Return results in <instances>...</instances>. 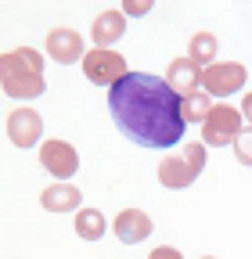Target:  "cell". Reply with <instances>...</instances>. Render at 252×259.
Here are the masks:
<instances>
[{
  "instance_id": "obj_1",
  "label": "cell",
  "mask_w": 252,
  "mask_h": 259,
  "mask_svg": "<svg viewBox=\"0 0 252 259\" xmlns=\"http://www.w3.org/2000/svg\"><path fill=\"white\" fill-rule=\"evenodd\" d=\"M108 108L122 137L141 148H173L184 137L180 97L162 76L130 72L108 90Z\"/></svg>"
},
{
  "instance_id": "obj_2",
  "label": "cell",
  "mask_w": 252,
  "mask_h": 259,
  "mask_svg": "<svg viewBox=\"0 0 252 259\" xmlns=\"http://www.w3.org/2000/svg\"><path fill=\"white\" fill-rule=\"evenodd\" d=\"M0 87L15 101H33L47 90L44 83V58L33 47H18L0 54Z\"/></svg>"
},
{
  "instance_id": "obj_3",
  "label": "cell",
  "mask_w": 252,
  "mask_h": 259,
  "mask_svg": "<svg viewBox=\"0 0 252 259\" xmlns=\"http://www.w3.org/2000/svg\"><path fill=\"white\" fill-rule=\"evenodd\" d=\"M202 169H205V144H184L177 155H166L159 162V184L173 191L191 187Z\"/></svg>"
},
{
  "instance_id": "obj_4",
  "label": "cell",
  "mask_w": 252,
  "mask_h": 259,
  "mask_svg": "<svg viewBox=\"0 0 252 259\" xmlns=\"http://www.w3.org/2000/svg\"><path fill=\"white\" fill-rule=\"evenodd\" d=\"M83 72L90 83H98V87H115L119 79L130 76V69H126V58L115 54V51H101V47H94L90 54H83Z\"/></svg>"
},
{
  "instance_id": "obj_5",
  "label": "cell",
  "mask_w": 252,
  "mask_h": 259,
  "mask_svg": "<svg viewBox=\"0 0 252 259\" xmlns=\"http://www.w3.org/2000/svg\"><path fill=\"white\" fill-rule=\"evenodd\" d=\"M241 112L231 108V105H213V112L205 115L202 122V144H216V148H224V144H234L238 134H241Z\"/></svg>"
},
{
  "instance_id": "obj_6",
  "label": "cell",
  "mask_w": 252,
  "mask_h": 259,
  "mask_svg": "<svg viewBox=\"0 0 252 259\" xmlns=\"http://www.w3.org/2000/svg\"><path fill=\"white\" fill-rule=\"evenodd\" d=\"M245 87V65L238 61H213L209 69H202V90L209 97H227Z\"/></svg>"
},
{
  "instance_id": "obj_7",
  "label": "cell",
  "mask_w": 252,
  "mask_h": 259,
  "mask_svg": "<svg viewBox=\"0 0 252 259\" xmlns=\"http://www.w3.org/2000/svg\"><path fill=\"white\" fill-rule=\"evenodd\" d=\"M40 166L47 173H54L58 180H69L79 169V155H76V148L69 141H54L51 137V141L40 144Z\"/></svg>"
},
{
  "instance_id": "obj_8",
  "label": "cell",
  "mask_w": 252,
  "mask_h": 259,
  "mask_svg": "<svg viewBox=\"0 0 252 259\" xmlns=\"http://www.w3.org/2000/svg\"><path fill=\"white\" fill-rule=\"evenodd\" d=\"M40 134H44V119H40V112L18 105V108L8 115V137H11L15 148H33V144L40 141Z\"/></svg>"
},
{
  "instance_id": "obj_9",
  "label": "cell",
  "mask_w": 252,
  "mask_h": 259,
  "mask_svg": "<svg viewBox=\"0 0 252 259\" xmlns=\"http://www.w3.org/2000/svg\"><path fill=\"white\" fill-rule=\"evenodd\" d=\"M47 54L58 61V65H72L79 61L87 51H83V36L76 29H51L47 32Z\"/></svg>"
},
{
  "instance_id": "obj_10",
  "label": "cell",
  "mask_w": 252,
  "mask_h": 259,
  "mask_svg": "<svg viewBox=\"0 0 252 259\" xmlns=\"http://www.w3.org/2000/svg\"><path fill=\"white\" fill-rule=\"evenodd\" d=\"M112 231H115V238L122 245H137V241H144L151 234V216L144 209H122L115 216V223H112Z\"/></svg>"
},
{
  "instance_id": "obj_11",
  "label": "cell",
  "mask_w": 252,
  "mask_h": 259,
  "mask_svg": "<svg viewBox=\"0 0 252 259\" xmlns=\"http://www.w3.org/2000/svg\"><path fill=\"white\" fill-rule=\"evenodd\" d=\"M166 83L173 87L177 97H187V94L202 90V69L191 58H173L170 61V72H166Z\"/></svg>"
},
{
  "instance_id": "obj_12",
  "label": "cell",
  "mask_w": 252,
  "mask_h": 259,
  "mask_svg": "<svg viewBox=\"0 0 252 259\" xmlns=\"http://www.w3.org/2000/svg\"><path fill=\"white\" fill-rule=\"evenodd\" d=\"M126 32V15L122 11H101L98 18H94V25H90V36H94V44H98L101 51H112V44Z\"/></svg>"
},
{
  "instance_id": "obj_13",
  "label": "cell",
  "mask_w": 252,
  "mask_h": 259,
  "mask_svg": "<svg viewBox=\"0 0 252 259\" xmlns=\"http://www.w3.org/2000/svg\"><path fill=\"white\" fill-rule=\"evenodd\" d=\"M40 202H44V209H51V212H79L83 194H79V187H72V184H51V187L40 194Z\"/></svg>"
},
{
  "instance_id": "obj_14",
  "label": "cell",
  "mask_w": 252,
  "mask_h": 259,
  "mask_svg": "<svg viewBox=\"0 0 252 259\" xmlns=\"http://www.w3.org/2000/svg\"><path fill=\"white\" fill-rule=\"evenodd\" d=\"M209 112H213V97H209L205 90H195V94L180 97V115H184V122H205Z\"/></svg>"
},
{
  "instance_id": "obj_15",
  "label": "cell",
  "mask_w": 252,
  "mask_h": 259,
  "mask_svg": "<svg viewBox=\"0 0 252 259\" xmlns=\"http://www.w3.org/2000/svg\"><path fill=\"white\" fill-rule=\"evenodd\" d=\"M187 58H191L198 69H202V65L209 69L213 58H216V36H213V32H195L191 44H187Z\"/></svg>"
},
{
  "instance_id": "obj_16",
  "label": "cell",
  "mask_w": 252,
  "mask_h": 259,
  "mask_svg": "<svg viewBox=\"0 0 252 259\" xmlns=\"http://www.w3.org/2000/svg\"><path fill=\"white\" fill-rule=\"evenodd\" d=\"M76 234H79L83 241H98V238L105 234V216H101L98 209H79V212H76Z\"/></svg>"
},
{
  "instance_id": "obj_17",
  "label": "cell",
  "mask_w": 252,
  "mask_h": 259,
  "mask_svg": "<svg viewBox=\"0 0 252 259\" xmlns=\"http://www.w3.org/2000/svg\"><path fill=\"white\" fill-rule=\"evenodd\" d=\"M234 155H238L241 166H252V126L238 134V141H234Z\"/></svg>"
},
{
  "instance_id": "obj_18",
  "label": "cell",
  "mask_w": 252,
  "mask_h": 259,
  "mask_svg": "<svg viewBox=\"0 0 252 259\" xmlns=\"http://www.w3.org/2000/svg\"><path fill=\"white\" fill-rule=\"evenodd\" d=\"M151 11V4H148V0H126V4H122V15H148Z\"/></svg>"
},
{
  "instance_id": "obj_19",
  "label": "cell",
  "mask_w": 252,
  "mask_h": 259,
  "mask_svg": "<svg viewBox=\"0 0 252 259\" xmlns=\"http://www.w3.org/2000/svg\"><path fill=\"white\" fill-rule=\"evenodd\" d=\"M148 259H184V255H180L177 248H170V245H159V248H155Z\"/></svg>"
},
{
  "instance_id": "obj_20",
  "label": "cell",
  "mask_w": 252,
  "mask_h": 259,
  "mask_svg": "<svg viewBox=\"0 0 252 259\" xmlns=\"http://www.w3.org/2000/svg\"><path fill=\"white\" fill-rule=\"evenodd\" d=\"M241 119H248V126H252V90L241 97Z\"/></svg>"
},
{
  "instance_id": "obj_21",
  "label": "cell",
  "mask_w": 252,
  "mask_h": 259,
  "mask_svg": "<svg viewBox=\"0 0 252 259\" xmlns=\"http://www.w3.org/2000/svg\"><path fill=\"white\" fill-rule=\"evenodd\" d=\"M205 259H216V255H205Z\"/></svg>"
}]
</instances>
